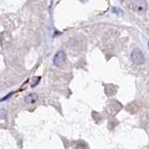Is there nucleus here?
I'll list each match as a JSON object with an SVG mask.
<instances>
[{
    "label": "nucleus",
    "mask_w": 149,
    "mask_h": 149,
    "mask_svg": "<svg viewBox=\"0 0 149 149\" xmlns=\"http://www.w3.org/2000/svg\"><path fill=\"white\" fill-rule=\"evenodd\" d=\"M7 116V111L5 109H0V118H4Z\"/></svg>",
    "instance_id": "39448f33"
},
{
    "label": "nucleus",
    "mask_w": 149,
    "mask_h": 149,
    "mask_svg": "<svg viewBox=\"0 0 149 149\" xmlns=\"http://www.w3.org/2000/svg\"><path fill=\"white\" fill-rule=\"evenodd\" d=\"M65 59H66V55L63 50H59L57 53L55 54L54 58H53V63L56 66H61L63 63Z\"/></svg>",
    "instance_id": "f03ea898"
},
{
    "label": "nucleus",
    "mask_w": 149,
    "mask_h": 149,
    "mask_svg": "<svg viewBox=\"0 0 149 149\" xmlns=\"http://www.w3.org/2000/svg\"><path fill=\"white\" fill-rule=\"evenodd\" d=\"M132 60L134 64H143L144 62V55L139 49H135L132 52Z\"/></svg>",
    "instance_id": "f257e3e1"
},
{
    "label": "nucleus",
    "mask_w": 149,
    "mask_h": 149,
    "mask_svg": "<svg viewBox=\"0 0 149 149\" xmlns=\"http://www.w3.org/2000/svg\"><path fill=\"white\" fill-rule=\"evenodd\" d=\"M133 8L138 13H143L147 9V3L146 0H139L133 4Z\"/></svg>",
    "instance_id": "7ed1b4c3"
},
{
    "label": "nucleus",
    "mask_w": 149,
    "mask_h": 149,
    "mask_svg": "<svg viewBox=\"0 0 149 149\" xmlns=\"http://www.w3.org/2000/svg\"><path fill=\"white\" fill-rule=\"evenodd\" d=\"M11 95H12V93H9V94H8V95H7V96H5V97L3 98V99H2V100H0V101H1V102H2V101H5V100H7V99H8V98H9V97H10Z\"/></svg>",
    "instance_id": "423d86ee"
},
{
    "label": "nucleus",
    "mask_w": 149,
    "mask_h": 149,
    "mask_svg": "<svg viewBox=\"0 0 149 149\" xmlns=\"http://www.w3.org/2000/svg\"><path fill=\"white\" fill-rule=\"evenodd\" d=\"M37 100H38V96H37L36 93H30L24 98V102L27 104H34L37 102Z\"/></svg>",
    "instance_id": "20e7f679"
}]
</instances>
